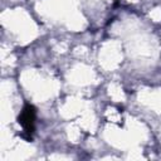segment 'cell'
I'll return each mask as SVG.
<instances>
[{"instance_id": "obj_1", "label": "cell", "mask_w": 161, "mask_h": 161, "mask_svg": "<svg viewBox=\"0 0 161 161\" xmlns=\"http://www.w3.org/2000/svg\"><path fill=\"white\" fill-rule=\"evenodd\" d=\"M19 123L23 126L24 131L29 135L33 133L34 131V123H35V108L31 104H25L23 111L20 112L18 117Z\"/></svg>"}]
</instances>
